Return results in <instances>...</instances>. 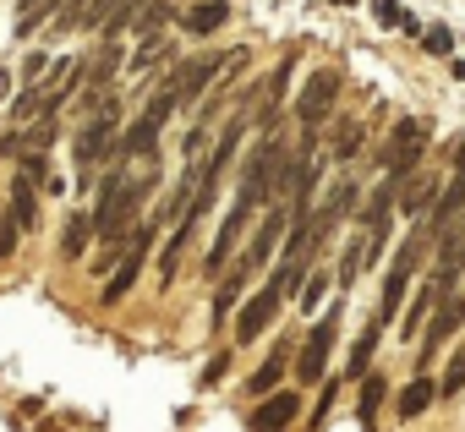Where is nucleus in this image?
Listing matches in <instances>:
<instances>
[{"label": "nucleus", "mask_w": 465, "mask_h": 432, "mask_svg": "<svg viewBox=\"0 0 465 432\" xmlns=\"http://www.w3.org/2000/svg\"><path fill=\"white\" fill-rule=\"evenodd\" d=\"M159 186V175L148 170V175H132V170H115V175H104V186H99V202H94V236L104 241V258H94V269L104 274L115 258H126V241H132V213L143 208V197Z\"/></svg>", "instance_id": "f257e3e1"}, {"label": "nucleus", "mask_w": 465, "mask_h": 432, "mask_svg": "<svg viewBox=\"0 0 465 432\" xmlns=\"http://www.w3.org/2000/svg\"><path fill=\"white\" fill-rule=\"evenodd\" d=\"M121 99L110 93L83 126H77V137H72V159H77V170H83V181H94V170L104 164V159H115L121 153Z\"/></svg>", "instance_id": "f03ea898"}, {"label": "nucleus", "mask_w": 465, "mask_h": 432, "mask_svg": "<svg viewBox=\"0 0 465 432\" xmlns=\"http://www.w3.org/2000/svg\"><path fill=\"white\" fill-rule=\"evenodd\" d=\"M170 110H175V88L164 83V88H159V93L143 104V115L126 126V137H121V159H148V153L159 148V132H164Z\"/></svg>", "instance_id": "7ed1b4c3"}, {"label": "nucleus", "mask_w": 465, "mask_h": 432, "mask_svg": "<svg viewBox=\"0 0 465 432\" xmlns=\"http://www.w3.org/2000/svg\"><path fill=\"white\" fill-rule=\"evenodd\" d=\"M427 142H432L427 121L405 115V121H400V126L389 132V148H383V170H389V175H416V164H421Z\"/></svg>", "instance_id": "20e7f679"}, {"label": "nucleus", "mask_w": 465, "mask_h": 432, "mask_svg": "<svg viewBox=\"0 0 465 432\" xmlns=\"http://www.w3.org/2000/svg\"><path fill=\"white\" fill-rule=\"evenodd\" d=\"M421 247H427V231H416V236L400 247V258H394V269H389V280H383V301H378V323H383V329L400 318V301H405V290H411V274H416Z\"/></svg>", "instance_id": "39448f33"}, {"label": "nucleus", "mask_w": 465, "mask_h": 432, "mask_svg": "<svg viewBox=\"0 0 465 432\" xmlns=\"http://www.w3.org/2000/svg\"><path fill=\"white\" fill-rule=\"evenodd\" d=\"M340 88H345V77H340V72H329V66H323V72H312V77H307V88L296 93V121H302L307 132H318V126L329 121V110H334Z\"/></svg>", "instance_id": "423d86ee"}, {"label": "nucleus", "mask_w": 465, "mask_h": 432, "mask_svg": "<svg viewBox=\"0 0 465 432\" xmlns=\"http://www.w3.org/2000/svg\"><path fill=\"white\" fill-rule=\"evenodd\" d=\"M334 334H340V307H329V312L312 323V334L302 339V350H296V378H302V383H318V378H323L329 350H334Z\"/></svg>", "instance_id": "0eeeda50"}, {"label": "nucleus", "mask_w": 465, "mask_h": 432, "mask_svg": "<svg viewBox=\"0 0 465 432\" xmlns=\"http://www.w3.org/2000/svg\"><path fill=\"white\" fill-rule=\"evenodd\" d=\"M252 213H258V208H252V202H242V197L230 202L224 225H219V236H213V247H208V258H203V274H208V280H219V274H224V263L236 258V241H242V231H247Z\"/></svg>", "instance_id": "6e6552de"}, {"label": "nucleus", "mask_w": 465, "mask_h": 432, "mask_svg": "<svg viewBox=\"0 0 465 432\" xmlns=\"http://www.w3.org/2000/svg\"><path fill=\"white\" fill-rule=\"evenodd\" d=\"M148 241H153V225H137V231H132V241H126V258H121V269H115V274L104 280V290H99V301H104V307L126 301V290H132V285H137V274H143Z\"/></svg>", "instance_id": "1a4fd4ad"}, {"label": "nucleus", "mask_w": 465, "mask_h": 432, "mask_svg": "<svg viewBox=\"0 0 465 432\" xmlns=\"http://www.w3.org/2000/svg\"><path fill=\"white\" fill-rule=\"evenodd\" d=\"M285 231H291V208H269V213H263V225H258V236H252V241H247V252L236 258V269L252 280V274L280 252V236H285Z\"/></svg>", "instance_id": "9d476101"}, {"label": "nucleus", "mask_w": 465, "mask_h": 432, "mask_svg": "<svg viewBox=\"0 0 465 432\" xmlns=\"http://www.w3.org/2000/svg\"><path fill=\"white\" fill-rule=\"evenodd\" d=\"M219 72H224V55H192V61H181V66H175L164 83L175 88V104H197Z\"/></svg>", "instance_id": "9b49d317"}, {"label": "nucleus", "mask_w": 465, "mask_h": 432, "mask_svg": "<svg viewBox=\"0 0 465 432\" xmlns=\"http://www.w3.org/2000/svg\"><path fill=\"white\" fill-rule=\"evenodd\" d=\"M280 307H285V290H280V280H269V285H263L242 312H236V339H242V345H252V339L280 318Z\"/></svg>", "instance_id": "f8f14e48"}, {"label": "nucleus", "mask_w": 465, "mask_h": 432, "mask_svg": "<svg viewBox=\"0 0 465 432\" xmlns=\"http://www.w3.org/2000/svg\"><path fill=\"white\" fill-rule=\"evenodd\" d=\"M460 323H465V290H454V296H443V301H438V312H432V323H427V345H421V367H432V356H438V345H443V339H454V334H460Z\"/></svg>", "instance_id": "ddd939ff"}, {"label": "nucleus", "mask_w": 465, "mask_h": 432, "mask_svg": "<svg viewBox=\"0 0 465 432\" xmlns=\"http://www.w3.org/2000/svg\"><path fill=\"white\" fill-rule=\"evenodd\" d=\"M296 416H302V394H296V388H280V394H269V399L247 416V432H285Z\"/></svg>", "instance_id": "4468645a"}, {"label": "nucleus", "mask_w": 465, "mask_h": 432, "mask_svg": "<svg viewBox=\"0 0 465 432\" xmlns=\"http://www.w3.org/2000/svg\"><path fill=\"white\" fill-rule=\"evenodd\" d=\"M460 213H465V170H454V181H449V191L432 202V225H427V236H449L454 225H460Z\"/></svg>", "instance_id": "2eb2a0df"}, {"label": "nucleus", "mask_w": 465, "mask_h": 432, "mask_svg": "<svg viewBox=\"0 0 465 432\" xmlns=\"http://www.w3.org/2000/svg\"><path fill=\"white\" fill-rule=\"evenodd\" d=\"M224 23H230V6H224V0H197V6L181 12V28H186L192 39H208V34H219Z\"/></svg>", "instance_id": "dca6fc26"}, {"label": "nucleus", "mask_w": 465, "mask_h": 432, "mask_svg": "<svg viewBox=\"0 0 465 432\" xmlns=\"http://www.w3.org/2000/svg\"><path fill=\"white\" fill-rule=\"evenodd\" d=\"M88 241H94V208H72L66 225H61V258H88Z\"/></svg>", "instance_id": "f3484780"}, {"label": "nucleus", "mask_w": 465, "mask_h": 432, "mask_svg": "<svg viewBox=\"0 0 465 432\" xmlns=\"http://www.w3.org/2000/svg\"><path fill=\"white\" fill-rule=\"evenodd\" d=\"M291 345H296V339H280V345L269 350V361H263V367L247 378V388H252L258 399H269V388H280V378H285V361H291Z\"/></svg>", "instance_id": "a211bd4d"}, {"label": "nucleus", "mask_w": 465, "mask_h": 432, "mask_svg": "<svg viewBox=\"0 0 465 432\" xmlns=\"http://www.w3.org/2000/svg\"><path fill=\"white\" fill-rule=\"evenodd\" d=\"M6 213H12L23 231H34V225H39V186H34L28 175H17V181H12V208H6Z\"/></svg>", "instance_id": "6ab92c4d"}, {"label": "nucleus", "mask_w": 465, "mask_h": 432, "mask_svg": "<svg viewBox=\"0 0 465 432\" xmlns=\"http://www.w3.org/2000/svg\"><path fill=\"white\" fill-rule=\"evenodd\" d=\"M192 231H197V220H192V213H181L175 231H170V241H164V252H159V280H175V263H181V252H186Z\"/></svg>", "instance_id": "aec40b11"}, {"label": "nucleus", "mask_w": 465, "mask_h": 432, "mask_svg": "<svg viewBox=\"0 0 465 432\" xmlns=\"http://www.w3.org/2000/svg\"><path fill=\"white\" fill-rule=\"evenodd\" d=\"M356 208V181H340L329 197H323V208H318V220H323V231H334L340 220H345V213Z\"/></svg>", "instance_id": "412c9836"}, {"label": "nucleus", "mask_w": 465, "mask_h": 432, "mask_svg": "<svg viewBox=\"0 0 465 432\" xmlns=\"http://www.w3.org/2000/svg\"><path fill=\"white\" fill-rule=\"evenodd\" d=\"M432 399H438V383H432V378H411L405 394H400V416H421Z\"/></svg>", "instance_id": "4be33fe9"}, {"label": "nucleus", "mask_w": 465, "mask_h": 432, "mask_svg": "<svg viewBox=\"0 0 465 432\" xmlns=\"http://www.w3.org/2000/svg\"><path fill=\"white\" fill-rule=\"evenodd\" d=\"M175 17V6H170V0H148V6H143V17L132 23L137 28V39H159V28Z\"/></svg>", "instance_id": "5701e85b"}, {"label": "nucleus", "mask_w": 465, "mask_h": 432, "mask_svg": "<svg viewBox=\"0 0 465 432\" xmlns=\"http://www.w3.org/2000/svg\"><path fill=\"white\" fill-rule=\"evenodd\" d=\"M242 285H247V274H242V269H230V274H224V285L213 290V323H224V312L236 307V296H242Z\"/></svg>", "instance_id": "b1692460"}, {"label": "nucleus", "mask_w": 465, "mask_h": 432, "mask_svg": "<svg viewBox=\"0 0 465 432\" xmlns=\"http://www.w3.org/2000/svg\"><path fill=\"white\" fill-rule=\"evenodd\" d=\"M50 12H55V0H17V39H28Z\"/></svg>", "instance_id": "393cba45"}, {"label": "nucleus", "mask_w": 465, "mask_h": 432, "mask_svg": "<svg viewBox=\"0 0 465 432\" xmlns=\"http://www.w3.org/2000/svg\"><path fill=\"white\" fill-rule=\"evenodd\" d=\"M378 334H383V323L372 318V323H367V334H361V339H356V350H351V378H367V361H372Z\"/></svg>", "instance_id": "a878e982"}, {"label": "nucleus", "mask_w": 465, "mask_h": 432, "mask_svg": "<svg viewBox=\"0 0 465 432\" xmlns=\"http://www.w3.org/2000/svg\"><path fill=\"white\" fill-rule=\"evenodd\" d=\"M421 50H427V55H454V28H449V23L421 28Z\"/></svg>", "instance_id": "bb28decb"}, {"label": "nucleus", "mask_w": 465, "mask_h": 432, "mask_svg": "<svg viewBox=\"0 0 465 432\" xmlns=\"http://www.w3.org/2000/svg\"><path fill=\"white\" fill-rule=\"evenodd\" d=\"M427 202H432V175H421V181L405 191V202H400V208H405V220H416V213H432Z\"/></svg>", "instance_id": "cd10ccee"}, {"label": "nucleus", "mask_w": 465, "mask_h": 432, "mask_svg": "<svg viewBox=\"0 0 465 432\" xmlns=\"http://www.w3.org/2000/svg\"><path fill=\"white\" fill-rule=\"evenodd\" d=\"M460 388H465V350H454V361L443 367V383H438V394H443V399H454Z\"/></svg>", "instance_id": "c85d7f7f"}, {"label": "nucleus", "mask_w": 465, "mask_h": 432, "mask_svg": "<svg viewBox=\"0 0 465 432\" xmlns=\"http://www.w3.org/2000/svg\"><path fill=\"white\" fill-rule=\"evenodd\" d=\"M361 142H367V132H361L356 121H345V132H340V142H334V159H351V153H361Z\"/></svg>", "instance_id": "c756f323"}, {"label": "nucleus", "mask_w": 465, "mask_h": 432, "mask_svg": "<svg viewBox=\"0 0 465 432\" xmlns=\"http://www.w3.org/2000/svg\"><path fill=\"white\" fill-rule=\"evenodd\" d=\"M323 290H329V274H307V285H302V312L323 307Z\"/></svg>", "instance_id": "7c9ffc66"}, {"label": "nucleus", "mask_w": 465, "mask_h": 432, "mask_svg": "<svg viewBox=\"0 0 465 432\" xmlns=\"http://www.w3.org/2000/svg\"><path fill=\"white\" fill-rule=\"evenodd\" d=\"M383 378H361V421H372V410H378V399H383Z\"/></svg>", "instance_id": "2f4dec72"}, {"label": "nucleus", "mask_w": 465, "mask_h": 432, "mask_svg": "<svg viewBox=\"0 0 465 432\" xmlns=\"http://www.w3.org/2000/svg\"><path fill=\"white\" fill-rule=\"evenodd\" d=\"M372 23H378V28H400V23H405L400 0H372Z\"/></svg>", "instance_id": "473e14b6"}, {"label": "nucleus", "mask_w": 465, "mask_h": 432, "mask_svg": "<svg viewBox=\"0 0 465 432\" xmlns=\"http://www.w3.org/2000/svg\"><path fill=\"white\" fill-rule=\"evenodd\" d=\"M17 231H23V225L12 220V213H0V263H6V258L17 252Z\"/></svg>", "instance_id": "72a5a7b5"}, {"label": "nucleus", "mask_w": 465, "mask_h": 432, "mask_svg": "<svg viewBox=\"0 0 465 432\" xmlns=\"http://www.w3.org/2000/svg\"><path fill=\"white\" fill-rule=\"evenodd\" d=\"M224 367H230V356H213V361L203 367V388H213V383L224 378Z\"/></svg>", "instance_id": "f704fd0d"}, {"label": "nucleus", "mask_w": 465, "mask_h": 432, "mask_svg": "<svg viewBox=\"0 0 465 432\" xmlns=\"http://www.w3.org/2000/svg\"><path fill=\"white\" fill-rule=\"evenodd\" d=\"M39 72H45V55H28V61H23V83H34Z\"/></svg>", "instance_id": "c9c22d12"}, {"label": "nucleus", "mask_w": 465, "mask_h": 432, "mask_svg": "<svg viewBox=\"0 0 465 432\" xmlns=\"http://www.w3.org/2000/svg\"><path fill=\"white\" fill-rule=\"evenodd\" d=\"M454 170H465V137H460V148H454Z\"/></svg>", "instance_id": "e433bc0d"}, {"label": "nucleus", "mask_w": 465, "mask_h": 432, "mask_svg": "<svg viewBox=\"0 0 465 432\" xmlns=\"http://www.w3.org/2000/svg\"><path fill=\"white\" fill-rule=\"evenodd\" d=\"M6 93H12V77H6V72H0V99H6Z\"/></svg>", "instance_id": "4c0bfd02"}, {"label": "nucleus", "mask_w": 465, "mask_h": 432, "mask_svg": "<svg viewBox=\"0 0 465 432\" xmlns=\"http://www.w3.org/2000/svg\"><path fill=\"white\" fill-rule=\"evenodd\" d=\"M454 77H460V83H465V61H454Z\"/></svg>", "instance_id": "58836bf2"}, {"label": "nucleus", "mask_w": 465, "mask_h": 432, "mask_svg": "<svg viewBox=\"0 0 465 432\" xmlns=\"http://www.w3.org/2000/svg\"><path fill=\"white\" fill-rule=\"evenodd\" d=\"M334 6H356V0H334Z\"/></svg>", "instance_id": "ea45409f"}]
</instances>
